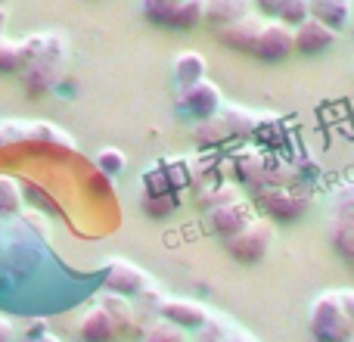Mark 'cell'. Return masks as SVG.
I'll use <instances>...</instances> for the list:
<instances>
[{"label":"cell","mask_w":354,"mask_h":342,"mask_svg":"<svg viewBox=\"0 0 354 342\" xmlns=\"http://www.w3.org/2000/svg\"><path fill=\"white\" fill-rule=\"evenodd\" d=\"M22 87L28 97H44L53 91L59 81L62 69H66L68 44L59 31H37V35L22 37Z\"/></svg>","instance_id":"1"},{"label":"cell","mask_w":354,"mask_h":342,"mask_svg":"<svg viewBox=\"0 0 354 342\" xmlns=\"http://www.w3.org/2000/svg\"><path fill=\"white\" fill-rule=\"evenodd\" d=\"M202 206H205L208 224H212L214 237L224 243V240L236 237L243 227H249L258 218L255 202L245 193H239L236 183L230 181H214L208 187H202Z\"/></svg>","instance_id":"2"},{"label":"cell","mask_w":354,"mask_h":342,"mask_svg":"<svg viewBox=\"0 0 354 342\" xmlns=\"http://www.w3.org/2000/svg\"><path fill=\"white\" fill-rule=\"evenodd\" d=\"M308 330L314 342H354V324L339 299V289H324L308 308Z\"/></svg>","instance_id":"3"},{"label":"cell","mask_w":354,"mask_h":342,"mask_svg":"<svg viewBox=\"0 0 354 342\" xmlns=\"http://www.w3.org/2000/svg\"><path fill=\"white\" fill-rule=\"evenodd\" d=\"M255 208L258 215L270 221H295L308 212L311 206V193L299 183H286V187H261L255 190Z\"/></svg>","instance_id":"4"},{"label":"cell","mask_w":354,"mask_h":342,"mask_svg":"<svg viewBox=\"0 0 354 342\" xmlns=\"http://www.w3.org/2000/svg\"><path fill=\"white\" fill-rule=\"evenodd\" d=\"M140 12L156 28L193 31L202 22V0H140Z\"/></svg>","instance_id":"5"},{"label":"cell","mask_w":354,"mask_h":342,"mask_svg":"<svg viewBox=\"0 0 354 342\" xmlns=\"http://www.w3.org/2000/svg\"><path fill=\"white\" fill-rule=\"evenodd\" d=\"M270 246H274V221L264 218V215H258V218L252 221L249 227H243L236 237L224 240L227 255L239 264H258L270 252Z\"/></svg>","instance_id":"6"},{"label":"cell","mask_w":354,"mask_h":342,"mask_svg":"<svg viewBox=\"0 0 354 342\" xmlns=\"http://www.w3.org/2000/svg\"><path fill=\"white\" fill-rule=\"evenodd\" d=\"M221 106H224V93H221V87L208 78H202L199 84H193V87L177 91V112H180L183 118H193V122L212 118Z\"/></svg>","instance_id":"7"},{"label":"cell","mask_w":354,"mask_h":342,"mask_svg":"<svg viewBox=\"0 0 354 342\" xmlns=\"http://www.w3.org/2000/svg\"><path fill=\"white\" fill-rule=\"evenodd\" d=\"M149 274L140 268L137 262H128V258H109L103 264V289L118 296H128L131 302L149 287Z\"/></svg>","instance_id":"8"},{"label":"cell","mask_w":354,"mask_h":342,"mask_svg":"<svg viewBox=\"0 0 354 342\" xmlns=\"http://www.w3.org/2000/svg\"><path fill=\"white\" fill-rule=\"evenodd\" d=\"M292 53H295L292 28H289L286 22H277V19H264L249 56H255V60H261V62H283Z\"/></svg>","instance_id":"9"},{"label":"cell","mask_w":354,"mask_h":342,"mask_svg":"<svg viewBox=\"0 0 354 342\" xmlns=\"http://www.w3.org/2000/svg\"><path fill=\"white\" fill-rule=\"evenodd\" d=\"M336 37H339V31H333L330 25L317 22V19H311V16H308L301 25H295V28H292L295 53H301V56H320V53H326V50L336 47Z\"/></svg>","instance_id":"10"},{"label":"cell","mask_w":354,"mask_h":342,"mask_svg":"<svg viewBox=\"0 0 354 342\" xmlns=\"http://www.w3.org/2000/svg\"><path fill=\"white\" fill-rule=\"evenodd\" d=\"M159 318L171 321V324H177L180 330H202V327L208 324V318H212V312H208L202 302H196V299L165 296L162 305H159Z\"/></svg>","instance_id":"11"},{"label":"cell","mask_w":354,"mask_h":342,"mask_svg":"<svg viewBox=\"0 0 354 342\" xmlns=\"http://www.w3.org/2000/svg\"><path fill=\"white\" fill-rule=\"evenodd\" d=\"M78 339L81 342H122L124 333H122V327H118V321L112 318L103 305L93 302L78 324Z\"/></svg>","instance_id":"12"},{"label":"cell","mask_w":354,"mask_h":342,"mask_svg":"<svg viewBox=\"0 0 354 342\" xmlns=\"http://www.w3.org/2000/svg\"><path fill=\"white\" fill-rule=\"evenodd\" d=\"M252 12V0H202V22L214 31L230 28L233 22Z\"/></svg>","instance_id":"13"},{"label":"cell","mask_w":354,"mask_h":342,"mask_svg":"<svg viewBox=\"0 0 354 342\" xmlns=\"http://www.w3.org/2000/svg\"><path fill=\"white\" fill-rule=\"evenodd\" d=\"M252 10L264 19H277V22H286L289 28L301 25L311 10H308V0H252Z\"/></svg>","instance_id":"14"},{"label":"cell","mask_w":354,"mask_h":342,"mask_svg":"<svg viewBox=\"0 0 354 342\" xmlns=\"http://www.w3.org/2000/svg\"><path fill=\"white\" fill-rule=\"evenodd\" d=\"M264 25V16H258V12H249L245 19H239V22H233L230 28H221L218 37L227 44V47H233L236 53H252V47H255V37L258 31H261Z\"/></svg>","instance_id":"15"},{"label":"cell","mask_w":354,"mask_h":342,"mask_svg":"<svg viewBox=\"0 0 354 342\" xmlns=\"http://www.w3.org/2000/svg\"><path fill=\"white\" fill-rule=\"evenodd\" d=\"M97 305H103L106 312H109L112 318L118 321L124 339L134 336L137 330L143 333V324H140V318H137V308H134V302H131L128 296H118V293H109V289H103V293L97 296Z\"/></svg>","instance_id":"16"},{"label":"cell","mask_w":354,"mask_h":342,"mask_svg":"<svg viewBox=\"0 0 354 342\" xmlns=\"http://www.w3.org/2000/svg\"><path fill=\"white\" fill-rule=\"evenodd\" d=\"M311 19L330 25L333 31H345L354 16V0H308Z\"/></svg>","instance_id":"17"},{"label":"cell","mask_w":354,"mask_h":342,"mask_svg":"<svg viewBox=\"0 0 354 342\" xmlns=\"http://www.w3.org/2000/svg\"><path fill=\"white\" fill-rule=\"evenodd\" d=\"M326 237L330 246L345 264L354 268V218H342V215H333L330 227H326Z\"/></svg>","instance_id":"18"},{"label":"cell","mask_w":354,"mask_h":342,"mask_svg":"<svg viewBox=\"0 0 354 342\" xmlns=\"http://www.w3.org/2000/svg\"><path fill=\"white\" fill-rule=\"evenodd\" d=\"M205 72H208V62H205V56L202 53H196V50L180 53L174 60V84H177V91L199 84V81L205 78Z\"/></svg>","instance_id":"19"},{"label":"cell","mask_w":354,"mask_h":342,"mask_svg":"<svg viewBox=\"0 0 354 342\" xmlns=\"http://www.w3.org/2000/svg\"><path fill=\"white\" fill-rule=\"evenodd\" d=\"M140 208L147 218L162 221L177 208V193H140Z\"/></svg>","instance_id":"20"},{"label":"cell","mask_w":354,"mask_h":342,"mask_svg":"<svg viewBox=\"0 0 354 342\" xmlns=\"http://www.w3.org/2000/svg\"><path fill=\"white\" fill-rule=\"evenodd\" d=\"M183 333H187V330H180V327L171 324V321L156 318V321H149V324L143 327L140 342H187Z\"/></svg>","instance_id":"21"},{"label":"cell","mask_w":354,"mask_h":342,"mask_svg":"<svg viewBox=\"0 0 354 342\" xmlns=\"http://www.w3.org/2000/svg\"><path fill=\"white\" fill-rule=\"evenodd\" d=\"M22 72V44L12 37H0V75H19Z\"/></svg>","instance_id":"22"},{"label":"cell","mask_w":354,"mask_h":342,"mask_svg":"<svg viewBox=\"0 0 354 342\" xmlns=\"http://www.w3.org/2000/svg\"><path fill=\"white\" fill-rule=\"evenodd\" d=\"M233 327H236V324H233L227 314H214L212 312L208 324L202 327V330H196V333H199V339H196V342H227V339H230Z\"/></svg>","instance_id":"23"},{"label":"cell","mask_w":354,"mask_h":342,"mask_svg":"<svg viewBox=\"0 0 354 342\" xmlns=\"http://www.w3.org/2000/svg\"><path fill=\"white\" fill-rule=\"evenodd\" d=\"M124 165H128V156H124L118 147H106L97 153V168L106 171L109 177H118L124 171Z\"/></svg>","instance_id":"24"},{"label":"cell","mask_w":354,"mask_h":342,"mask_svg":"<svg viewBox=\"0 0 354 342\" xmlns=\"http://www.w3.org/2000/svg\"><path fill=\"white\" fill-rule=\"evenodd\" d=\"M333 215H342V218H354V181L345 183L336 193V202H333Z\"/></svg>","instance_id":"25"},{"label":"cell","mask_w":354,"mask_h":342,"mask_svg":"<svg viewBox=\"0 0 354 342\" xmlns=\"http://www.w3.org/2000/svg\"><path fill=\"white\" fill-rule=\"evenodd\" d=\"M22 137H31V125L16 122V118H10V122H0V143L22 141Z\"/></svg>","instance_id":"26"},{"label":"cell","mask_w":354,"mask_h":342,"mask_svg":"<svg viewBox=\"0 0 354 342\" xmlns=\"http://www.w3.org/2000/svg\"><path fill=\"white\" fill-rule=\"evenodd\" d=\"M16 206H19V187H16V181H10V177H0V208H3V212H12Z\"/></svg>","instance_id":"27"},{"label":"cell","mask_w":354,"mask_h":342,"mask_svg":"<svg viewBox=\"0 0 354 342\" xmlns=\"http://www.w3.org/2000/svg\"><path fill=\"white\" fill-rule=\"evenodd\" d=\"M339 299H342V308H345V314H348V321L354 324V289H351V287L339 289Z\"/></svg>","instance_id":"28"},{"label":"cell","mask_w":354,"mask_h":342,"mask_svg":"<svg viewBox=\"0 0 354 342\" xmlns=\"http://www.w3.org/2000/svg\"><path fill=\"white\" fill-rule=\"evenodd\" d=\"M16 336V327H12V321L6 318V314H0V342H12Z\"/></svg>","instance_id":"29"},{"label":"cell","mask_w":354,"mask_h":342,"mask_svg":"<svg viewBox=\"0 0 354 342\" xmlns=\"http://www.w3.org/2000/svg\"><path fill=\"white\" fill-rule=\"evenodd\" d=\"M227 342H261L255 336V333H249V330H243V327H233L230 330V339Z\"/></svg>","instance_id":"30"},{"label":"cell","mask_w":354,"mask_h":342,"mask_svg":"<svg viewBox=\"0 0 354 342\" xmlns=\"http://www.w3.org/2000/svg\"><path fill=\"white\" fill-rule=\"evenodd\" d=\"M25 342H62V339L47 330V333H37V336H25Z\"/></svg>","instance_id":"31"},{"label":"cell","mask_w":354,"mask_h":342,"mask_svg":"<svg viewBox=\"0 0 354 342\" xmlns=\"http://www.w3.org/2000/svg\"><path fill=\"white\" fill-rule=\"evenodd\" d=\"M6 22H10V12H6V6H0V37L6 35Z\"/></svg>","instance_id":"32"},{"label":"cell","mask_w":354,"mask_h":342,"mask_svg":"<svg viewBox=\"0 0 354 342\" xmlns=\"http://www.w3.org/2000/svg\"><path fill=\"white\" fill-rule=\"evenodd\" d=\"M0 6H6V0H0Z\"/></svg>","instance_id":"33"}]
</instances>
